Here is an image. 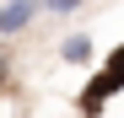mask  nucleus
<instances>
[{"mask_svg":"<svg viewBox=\"0 0 124 118\" xmlns=\"http://www.w3.org/2000/svg\"><path fill=\"white\" fill-rule=\"evenodd\" d=\"M119 70H124V59H119V54H108V59H102V70L86 81V91H81V113H86V118H102L108 97L119 91Z\"/></svg>","mask_w":124,"mask_h":118,"instance_id":"f257e3e1","label":"nucleus"},{"mask_svg":"<svg viewBox=\"0 0 124 118\" xmlns=\"http://www.w3.org/2000/svg\"><path fill=\"white\" fill-rule=\"evenodd\" d=\"M38 22V0H6L0 6V38H16Z\"/></svg>","mask_w":124,"mask_h":118,"instance_id":"f03ea898","label":"nucleus"},{"mask_svg":"<svg viewBox=\"0 0 124 118\" xmlns=\"http://www.w3.org/2000/svg\"><path fill=\"white\" fill-rule=\"evenodd\" d=\"M59 59H65V65H86L92 59V38L86 32H70L65 43H59Z\"/></svg>","mask_w":124,"mask_h":118,"instance_id":"7ed1b4c3","label":"nucleus"},{"mask_svg":"<svg viewBox=\"0 0 124 118\" xmlns=\"http://www.w3.org/2000/svg\"><path fill=\"white\" fill-rule=\"evenodd\" d=\"M81 6H86V0H38V16H70Z\"/></svg>","mask_w":124,"mask_h":118,"instance_id":"20e7f679","label":"nucleus"},{"mask_svg":"<svg viewBox=\"0 0 124 118\" xmlns=\"http://www.w3.org/2000/svg\"><path fill=\"white\" fill-rule=\"evenodd\" d=\"M11 91V54H0V97Z\"/></svg>","mask_w":124,"mask_h":118,"instance_id":"39448f33","label":"nucleus"}]
</instances>
